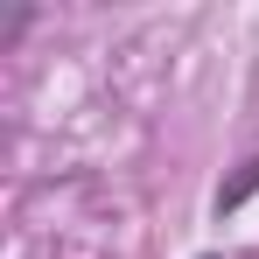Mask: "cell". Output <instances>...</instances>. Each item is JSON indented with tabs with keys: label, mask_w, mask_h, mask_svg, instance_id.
I'll list each match as a JSON object with an SVG mask.
<instances>
[{
	"label": "cell",
	"mask_w": 259,
	"mask_h": 259,
	"mask_svg": "<svg viewBox=\"0 0 259 259\" xmlns=\"http://www.w3.org/2000/svg\"><path fill=\"white\" fill-rule=\"evenodd\" d=\"M252 189H259V161H252V168H245V175H238V182H231L224 196H217V210H238V203H245Z\"/></svg>",
	"instance_id": "1"
}]
</instances>
